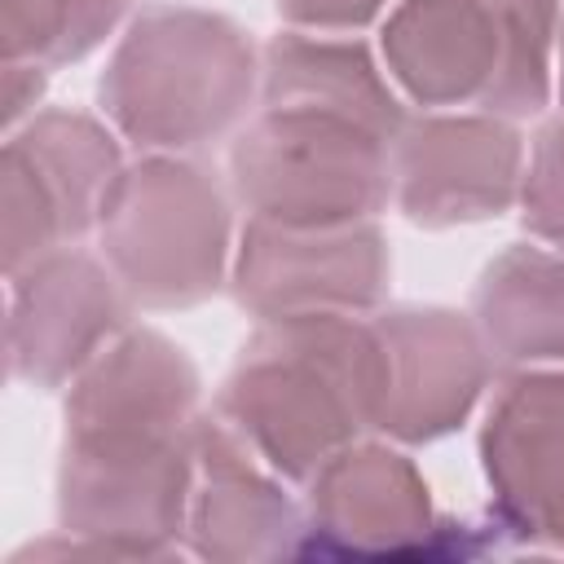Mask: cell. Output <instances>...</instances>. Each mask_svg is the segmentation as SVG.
Listing matches in <instances>:
<instances>
[{"mask_svg": "<svg viewBox=\"0 0 564 564\" xmlns=\"http://www.w3.org/2000/svg\"><path fill=\"white\" fill-rule=\"evenodd\" d=\"M198 370L150 326L106 344L66 392L57 524L97 555H167L198 467Z\"/></svg>", "mask_w": 564, "mask_h": 564, "instance_id": "cell-1", "label": "cell"}, {"mask_svg": "<svg viewBox=\"0 0 564 564\" xmlns=\"http://www.w3.org/2000/svg\"><path fill=\"white\" fill-rule=\"evenodd\" d=\"M560 106H564V31H560Z\"/></svg>", "mask_w": 564, "mask_h": 564, "instance_id": "cell-20", "label": "cell"}, {"mask_svg": "<svg viewBox=\"0 0 564 564\" xmlns=\"http://www.w3.org/2000/svg\"><path fill=\"white\" fill-rule=\"evenodd\" d=\"M123 0H0L4 62L66 66L93 53L119 22Z\"/></svg>", "mask_w": 564, "mask_h": 564, "instance_id": "cell-16", "label": "cell"}, {"mask_svg": "<svg viewBox=\"0 0 564 564\" xmlns=\"http://www.w3.org/2000/svg\"><path fill=\"white\" fill-rule=\"evenodd\" d=\"M520 181L524 141L498 115L405 119L392 145V198L423 229L502 216L520 198Z\"/></svg>", "mask_w": 564, "mask_h": 564, "instance_id": "cell-10", "label": "cell"}, {"mask_svg": "<svg viewBox=\"0 0 564 564\" xmlns=\"http://www.w3.org/2000/svg\"><path fill=\"white\" fill-rule=\"evenodd\" d=\"M260 57L247 31L189 4H145L115 44L97 97L106 119L141 150H198L251 106Z\"/></svg>", "mask_w": 564, "mask_h": 564, "instance_id": "cell-4", "label": "cell"}, {"mask_svg": "<svg viewBox=\"0 0 564 564\" xmlns=\"http://www.w3.org/2000/svg\"><path fill=\"white\" fill-rule=\"evenodd\" d=\"M392 278L388 238L375 220L352 225H269L247 220L234 256V300L260 322L300 313H370Z\"/></svg>", "mask_w": 564, "mask_h": 564, "instance_id": "cell-8", "label": "cell"}, {"mask_svg": "<svg viewBox=\"0 0 564 564\" xmlns=\"http://www.w3.org/2000/svg\"><path fill=\"white\" fill-rule=\"evenodd\" d=\"M308 516L282 489V476L225 423H198V467L185 542L203 560L256 564L304 555Z\"/></svg>", "mask_w": 564, "mask_h": 564, "instance_id": "cell-14", "label": "cell"}, {"mask_svg": "<svg viewBox=\"0 0 564 564\" xmlns=\"http://www.w3.org/2000/svg\"><path fill=\"white\" fill-rule=\"evenodd\" d=\"M520 220L533 238L564 251V119L546 123L533 141L529 172L520 181Z\"/></svg>", "mask_w": 564, "mask_h": 564, "instance_id": "cell-17", "label": "cell"}, {"mask_svg": "<svg viewBox=\"0 0 564 564\" xmlns=\"http://www.w3.org/2000/svg\"><path fill=\"white\" fill-rule=\"evenodd\" d=\"M278 13L295 26H313V31H357L370 18H379V9L388 0H273Z\"/></svg>", "mask_w": 564, "mask_h": 564, "instance_id": "cell-18", "label": "cell"}, {"mask_svg": "<svg viewBox=\"0 0 564 564\" xmlns=\"http://www.w3.org/2000/svg\"><path fill=\"white\" fill-rule=\"evenodd\" d=\"M560 0H401L383 31V66L419 106H476L524 119L551 97Z\"/></svg>", "mask_w": 564, "mask_h": 564, "instance_id": "cell-5", "label": "cell"}, {"mask_svg": "<svg viewBox=\"0 0 564 564\" xmlns=\"http://www.w3.org/2000/svg\"><path fill=\"white\" fill-rule=\"evenodd\" d=\"M375 330L357 313L260 322L220 392L225 419L278 476L308 480L330 454L375 432Z\"/></svg>", "mask_w": 564, "mask_h": 564, "instance_id": "cell-2", "label": "cell"}, {"mask_svg": "<svg viewBox=\"0 0 564 564\" xmlns=\"http://www.w3.org/2000/svg\"><path fill=\"white\" fill-rule=\"evenodd\" d=\"M405 119L330 97L260 93L234 137L229 181L251 220L322 229L375 220L392 198V145Z\"/></svg>", "mask_w": 564, "mask_h": 564, "instance_id": "cell-3", "label": "cell"}, {"mask_svg": "<svg viewBox=\"0 0 564 564\" xmlns=\"http://www.w3.org/2000/svg\"><path fill=\"white\" fill-rule=\"evenodd\" d=\"M97 229L106 264L141 308H189L225 282L229 194L203 163L137 159L119 172Z\"/></svg>", "mask_w": 564, "mask_h": 564, "instance_id": "cell-6", "label": "cell"}, {"mask_svg": "<svg viewBox=\"0 0 564 564\" xmlns=\"http://www.w3.org/2000/svg\"><path fill=\"white\" fill-rule=\"evenodd\" d=\"M132 295L84 251H53L9 278V375L31 388L70 383L128 322Z\"/></svg>", "mask_w": 564, "mask_h": 564, "instance_id": "cell-12", "label": "cell"}, {"mask_svg": "<svg viewBox=\"0 0 564 564\" xmlns=\"http://www.w3.org/2000/svg\"><path fill=\"white\" fill-rule=\"evenodd\" d=\"M40 93H44V66H35V62H4V123H9V132L35 110Z\"/></svg>", "mask_w": 564, "mask_h": 564, "instance_id": "cell-19", "label": "cell"}, {"mask_svg": "<svg viewBox=\"0 0 564 564\" xmlns=\"http://www.w3.org/2000/svg\"><path fill=\"white\" fill-rule=\"evenodd\" d=\"M375 330V432L427 445L467 423L494 357L471 317L436 304L388 308Z\"/></svg>", "mask_w": 564, "mask_h": 564, "instance_id": "cell-9", "label": "cell"}, {"mask_svg": "<svg viewBox=\"0 0 564 564\" xmlns=\"http://www.w3.org/2000/svg\"><path fill=\"white\" fill-rule=\"evenodd\" d=\"M304 555H410L441 520L419 467L375 441H352L308 476Z\"/></svg>", "mask_w": 564, "mask_h": 564, "instance_id": "cell-13", "label": "cell"}, {"mask_svg": "<svg viewBox=\"0 0 564 564\" xmlns=\"http://www.w3.org/2000/svg\"><path fill=\"white\" fill-rule=\"evenodd\" d=\"M480 467L498 529L564 551V370H511L480 427Z\"/></svg>", "mask_w": 564, "mask_h": 564, "instance_id": "cell-11", "label": "cell"}, {"mask_svg": "<svg viewBox=\"0 0 564 564\" xmlns=\"http://www.w3.org/2000/svg\"><path fill=\"white\" fill-rule=\"evenodd\" d=\"M471 322L511 370L564 366V251L516 242L494 256L471 291Z\"/></svg>", "mask_w": 564, "mask_h": 564, "instance_id": "cell-15", "label": "cell"}, {"mask_svg": "<svg viewBox=\"0 0 564 564\" xmlns=\"http://www.w3.org/2000/svg\"><path fill=\"white\" fill-rule=\"evenodd\" d=\"M123 172L119 141L79 110H40L0 154L4 278L84 238Z\"/></svg>", "mask_w": 564, "mask_h": 564, "instance_id": "cell-7", "label": "cell"}]
</instances>
